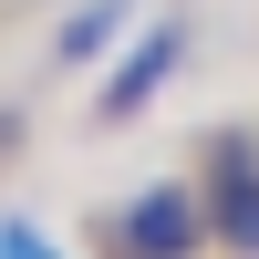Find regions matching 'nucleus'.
Listing matches in <instances>:
<instances>
[{
    "label": "nucleus",
    "instance_id": "f257e3e1",
    "mask_svg": "<svg viewBox=\"0 0 259 259\" xmlns=\"http://www.w3.org/2000/svg\"><path fill=\"white\" fill-rule=\"evenodd\" d=\"M114 249L124 259H197L207 249V197L197 187H145V197L114 218Z\"/></svg>",
    "mask_w": 259,
    "mask_h": 259
},
{
    "label": "nucleus",
    "instance_id": "f03ea898",
    "mask_svg": "<svg viewBox=\"0 0 259 259\" xmlns=\"http://www.w3.org/2000/svg\"><path fill=\"white\" fill-rule=\"evenodd\" d=\"M207 239L239 249V259H259V156L239 135L218 145V177H207Z\"/></svg>",
    "mask_w": 259,
    "mask_h": 259
},
{
    "label": "nucleus",
    "instance_id": "7ed1b4c3",
    "mask_svg": "<svg viewBox=\"0 0 259 259\" xmlns=\"http://www.w3.org/2000/svg\"><path fill=\"white\" fill-rule=\"evenodd\" d=\"M177 52H187V31H156L145 52H124V62H114V83H104V124H124V114H135V104L156 94L166 73H177Z\"/></svg>",
    "mask_w": 259,
    "mask_h": 259
},
{
    "label": "nucleus",
    "instance_id": "20e7f679",
    "mask_svg": "<svg viewBox=\"0 0 259 259\" xmlns=\"http://www.w3.org/2000/svg\"><path fill=\"white\" fill-rule=\"evenodd\" d=\"M114 31H124V0H94V11L62 31V52H94V41H114Z\"/></svg>",
    "mask_w": 259,
    "mask_h": 259
}]
</instances>
